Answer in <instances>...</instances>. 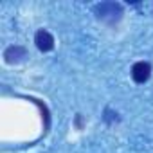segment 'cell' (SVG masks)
<instances>
[{
	"instance_id": "1",
	"label": "cell",
	"mask_w": 153,
	"mask_h": 153,
	"mask_svg": "<svg viewBox=\"0 0 153 153\" xmlns=\"http://www.w3.org/2000/svg\"><path fill=\"white\" fill-rule=\"evenodd\" d=\"M94 13L96 16L101 20V22H106V24H117L121 18H123V6L117 4V2H101L94 7Z\"/></svg>"
},
{
	"instance_id": "2",
	"label": "cell",
	"mask_w": 153,
	"mask_h": 153,
	"mask_svg": "<svg viewBox=\"0 0 153 153\" xmlns=\"http://www.w3.org/2000/svg\"><path fill=\"white\" fill-rule=\"evenodd\" d=\"M149 76H151V65L148 61H137L133 67H131V78L135 83L142 85L149 79Z\"/></svg>"
},
{
	"instance_id": "3",
	"label": "cell",
	"mask_w": 153,
	"mask_h": 153,
	"mask_svg": "<svg viewBox=\"0 0 153 153\" xmlns=\"http://www.w3.org/2000/svg\"><path fill=\"white\" fill-rule=\"evenodd\" d=\"M34 43L36 47L42 51V52H51L54 49V36L45 31V29H40L36 34H34Z\"/></svg>"
},
{
	"instance_id": "4",
	"label": "cell",
	"mask_w": 153,
	"mask_h": 153,
	"mask_svg": "<svg viewBox=\"0 0 153 153\" xmlns=\"http://www.w3.org/2000/svg\"><path fill=\"white\" fill-rule=\"evenodd\" d=\"M4 58H6V63L15 65V63H20L27 58V51L22 45H11L4 51Z\"/></svg>"
}]
</instances>
